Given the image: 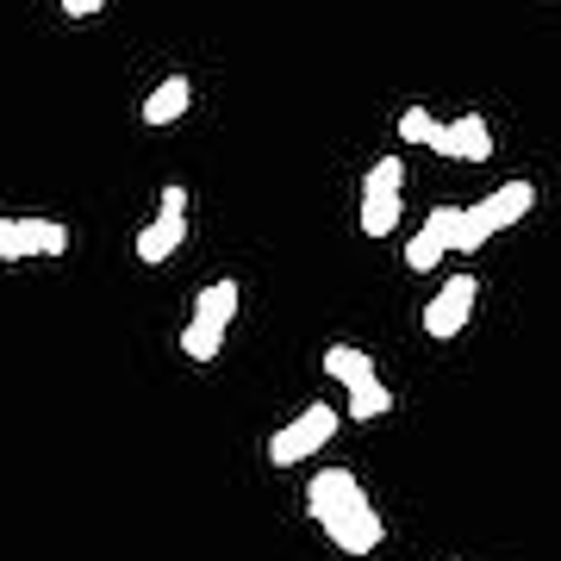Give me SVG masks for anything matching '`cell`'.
Returning a JSON list of instances; mask_svg holds the SVG:
<instances>
[{
  "label": "cell",
  "instance_id": "cell-1",
  "mask_svg": "<svg viewBox=\"0 0 561 561\" xmlns=\"http://www.w3.org/2000/svg\"><path fill=\"white\" fill-rule=\"evenodd\" d=\"M306 512L319 524L337 556H375L387 537V518L375 512V500L362 493V481L350 468H319L306 486Z\"/></svg>",
  "mask_w": 561,
  "mask_h": 561
},
{
  "label": "cell",
  "instance_id": "cell-2",
  "mask_svg": "<svg viewBox=\"0 0 561 561\" xmlns=\"http://www.w3.org/2000/svg\"><path fill=\"white\" fill-rule=\"evenodd\" d=\"M530 206H537V187H530V181H505V187H493L486 201L461 206L456 256H474V250H486V238H493V231H505V225H518Z\"/></svg>",
  "mask_w": 561,
  "mask_h": 561
},
{
  "label": "cell",
  "instance_id": "cell-3",
  "mask_svg": "<svg viewBox=\"0 0 561 561\" xmlns=\"http://www.w3.org/2000/svg\"><path fill=\"white\" fill-rule=\"evenodd\" d=\"M231 319H238V280H213V287H201V300H194V312H187V331H181L187 362H213L219 356Z\"/></svg>",
  "mask_w": 561,
  "mask_h": 561
},
{
  "label": "cell",
  "instance_id": "cell-4",
  "mask_svg": "<svg viewBox=\"0 0 561 561\" xmlns=\"http://www.w3.org/2000/svg\"><path fill=\"white\" fill-rule=\"evenodd\" d=\"M400 187H405V162L387 150L368 175H362V238H387L400 225Z\"/></svg>",
  "mask_w": 561,
  "mask_h": 561
},
{
  "label": "cell",
  "instance_id": "cell-5",
  "mask_svg": "<svg viewBox=\"0 0 561 561\" xmlns=\"http://www.w3.org/2000/svg\"><path fill=\"white\" fill-rule=\"evenodd\" d=\"M337 437V405H324V400H312L300 412L294 424H280L275 437H268V461L275 468H294V461H306V456H319L324 443Z\"/></svg>",
  "mask_w": 561,
  "mask_h": 561
},
{
  "label": "cell",
  "instance_id": "cell-6",
  "mask_svg": "<svg viewBox=\"0 0 561 561\" xmlns=\"http://www.w3.org/2000/svg\"><path fill=\"white\" fill-rule=\"evenodd\" d=\"M181 243H187V187H181V181H169V187L157 194V219L138 231V262H150V268H157V262L175 256Z\"/></svg>",
  "mask_w": 561,
  "mask_h": 561
},
{
  "label": "cell",
  "instance_id": "cell-7",
  "mask_svg": "<svg viewBox=\"0 0 561 561\" xmlns=\"http://www.w3.org/2000/svg\"><path fill=\"white\" fill-rule=\"evenodd\" d=\"M62 250H69V225L62 219H0V262L62 256Z\"/></svg>",
  "mask_w": 561,
  "mask_h": 561
},
{
  "label": "cell",
  "instance_id": "cell-8",
  "mask_svg": "<svg viewBox=\"0 0 561 561\" xmlns=\"http://www.w3.org/2000/svg\"><path fill=\"white\" fill-rule=\"evenodd\" d=\"M474 294H481V280H474V275H449L437 287V300L424 306V331H431L437 343L461 337V331H468V319H474Z\"/></svg>",
  "mask_w": 561,
  "mask_h": 561
},
{
  "label": "cell",
  "instance_id": "cell-9",
  "mask_svg": "<svg viewBox=\"0 0 561 561\" xmlns=\"http://www.w3.org/2000/svg\"><path fill=\"white\" fill-rule=\"evenodd\" d=\"M456 231H461V206H437L424 219V231L412 238V250H405V268L412 275H431L443 256H456Z\"/></svg>",
  "mask_w": 561,
  "mask_h": 561
},
{
  "label": "cell",
  "instance_id": "cell-10",
  "mask_svg": "<svg viewBox=\"0 0 561 561\" xmlns=\"http://www.w3.org/2000/svg\"><path fill=\"white\" fill-rule=\"evenodd\" d=\"M431 150L437 157H456V162H486L493 157V125H486V113H461V119L437 125Z\"/></svg>",
  "mask_w": 561,
  "mask_h": 561
},
{
  "label": "cell",
  "instance_id": "cell-11",
  "mask_svg": "<svg viewBox=\"0 0 561 561\" xmlns=\"http://www.w3.org/2000/svg\"><path fill=\"white\" fill-rule=\"evenodd\" d=\"M187 106H194V81H187V76H169V81H157V88H150V101L138 106V119L157 131V125H175Z\"/></svg>",
  "mask_w": 561,
  "mask_h": 561
},
{
  "label": "cell",
  "instance_id": "cell-12",
  "mask_svg": "<svg viewBox=\"0 0 561 561\" xmlns=\"http://www.w3.org/2000/svg\"><path fill=\"white\" fill-rule=\"evenodd\" d=\"M324 375L350 393V387L375 381V356H368V350H356V343H331V350H324Z\"/></svg>",
  "mask_w": 561,
  "mask_h": 561
},
{
  "label": "cell",
  "instance_id": "cell-13",
  "mask_svg": "<svg viewBox=\"0 0 561 561\" xmlns=\"http://www.w3.org/2000/svg\"><path fill=\"white\" fill-rule=\"evenodd\" d=\"M343 412H350V419H387V412H393V393H387V381L381 375H375V381H362V387H350V405H343Z\"/></svg>",
  "mask_w": 561,
  "mask_h": 561
},
{
  "label": "cell",
  "instance_id": "cell-14",
  "mask_svg": "<svg viewBox=\"0 0 561 561\" xmlns=\"http://www.w3.org/2000/svg\"><path fill=\"white\" fill-rule=\"evenodd\" d=\"M400 138L405 144H431V138H437V119H431L424 106H405V113H400Z\"/></svg>",
  "mask_w": 561,
  "mask_h": 561
},
{
  "label": "cell",
  "instance_id": "cell-15",
  "mask_svg": "<svg viewBox=\"0 0 561 561\" xmlns=\"http://www.w3.org/2000/svg\"><path fill=\"white\" fill-rule=\"evenodd\" d=\"M101 7H106V0H62V13H69V20H94Z\"/></svg>",
  "mask_w": 561,
  "mask_h": 561
}]
</instances>
